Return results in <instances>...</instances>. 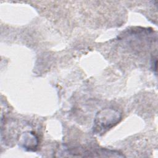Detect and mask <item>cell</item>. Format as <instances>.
Here are the masks:
<instances>
[{
  "instance_id": "obj_3",
  "label": "cell",
  "mask_w": 158,
  "mask_h": 158,
  "mask_svg": "<svg viewBox=\"0 0 158 158\" xmlns=\"http://www.w3.org/2000/svg\"><path fill=\"white\" fill-rule=\"evenodd\" d=\"M19 143L21 147L27 151H35L38 146V139L35 133L27 131L20 136Z\"/></svg>"
},
{
  "instance_id": "obj_1",
  "label": "cell",
  "mask_w": 158,
  "mask_h": 158,
  "mask_svg": "<svg viewBox=\"0 0 158 158\" xmlns=\"http://www.w3.org/2000/svg\"><path fill=\"white\" fill-rule=\"evenodd\" d=\"M122 114L118 110L106 108L98 111L94 119L93 133H103L120 122Z\"/></svg>"
},
{
  "instance_id": "obj_2",
  "label": "cell",
  "mask_w": 158,
  "mask_h": 158,
  "mask_svg": "<svg viewBox=\"0 0 158 158\" xmlns=\"http://www.w3.org/2000/svg\"><path fill=\"white\" fill-rule=\"evenodd\" d=\"M67 156L75 157H122L124 155L121 152L106 148H93L86 149L85 148H69L65 151Z\"/></svg>"
}]
</instances>
